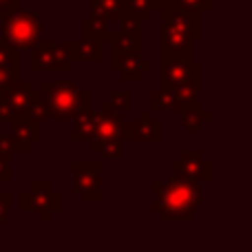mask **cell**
I'll return each instance as SVG.
<instances>
[{
	"label": "cell",
	"mask_w": 252,
	"mask_h": 252,
	"mask_svg": "<svg viewBox=\"0 0 252 252\" xmlns=\"http://www.w3.org/2000/svg\"><path fill=\"white\" fill-rule=\"evenodd\" d=\"M153 201L151 210L159 215L161 221H192L195 213L204 204L201 182L173 173L168 182L151 184Z\"/></svg>",
	"instance_id": "1"
},
{
	"label": "cell",
	"mask_w": 252,
	"mask_h": 252,
	"mask_svg": "<svg viewBox=\"0 0 252 252\" xmlns=\"http://www.w3.org/2000/svg\"><path fill=\"white\" fill-rule=\"evenodd\" d=\"M40 91L44 95L47 115L60 122H71L80 111L91 109V93L71 80H42Z\"/></svg>",
	"instance_id": "2"
},
{
	"label": "cell",
	"mask_w": 252,
	"mask_h": 252,
	"mask_svg": "<svg viewBox=\"0 0 252 252\" xmlns=\"http://www.w3.org/2000/svg\"><path fill=\"white\" fill-rule=\"evenodd\" d=\"M0 25V35L2 42L11 44L18 51H31L33 47H38L42 40V18L33 11L18 7L16 11L7 13L2 18Z\"/></svg>",
	"instance_id": "3"
},
{
	"label": "cell",
	"mask_w": 252,
	"mask_h": 252,
	"mask_svg": "<svg viewBox=\"0 0 252 252\" xmlns=\"http://www.w3.org/2000/svg\"><path fill=\"white\" fill-rule=\"evenodd\" d=\"M71 60V42H49L40 40L38 47L31 49L29 69L33 73H69Z\"/></svg>",
	"instance_id": "4"
},
{
	"label": "cell",
	"mask_w": 252,
	"mask_h": 252,
	"mask_svg": "<svg viewBox=\"0 0 252 252\" xmlns=\"http://www.w3.org/2000/svg\"><path fill=\"white\" fill-rule=\"evenodd\" d=\"M201 71H204L201 62L192 56H164L161 53V89H170L182 82L204 84Z\"/></svg>",
	"instance_id": "5"
},
{
	"label": "cell",
	"mask_w": 252,
	"mask_h": 252,
	"mask_svg": "<svg viewBox=\"0 0 252 252\" xmlns=\"http://www.w3.org/2000/svg\"><path fill=\"white\" fill-rule=\"evenodd\" d=\"M73 190L84 204H100L102 201V166L97 161H73Z\"/></svg>",
	"instance_id": "6"
},
{
	"label": "cell",
	"mask_w": 252,
	"mask_h": 252,
	"mask_svg": "<svg viewBox=\"0 0 252 252\" xmlns=\"http://www.w3.org/2000/svg\"><path fill=\"white\" fill-rule=\"evenodd\" d=\"M20 210L25 213H60L62 195L49 182H31L29 190L20 192Z\"/></svg>",
	"instance_id": "7"
},
{
	"label": "cell",
	"mask_w": 252,
	"mask_h": 252,
	"mask_svg": "<svg viewBox=\"0 0 252 252\" xmlns=\"http://www.w3.org/2000/svg\"><path fill=\"white\" fill-rule=\"evenodd\" d=\"M161 122L153 120L151 111H142L139 120H124L120 122V135L118 137L122 142H159L161 139Z\"/></svg>",
	"instance_id": "8"
},
{
	"label": "cell",
	"mask_w": 252,
	"mask_h": 252,
	"mask_svg": "<svg viewBox=\"0 0 252 252\" xmlns=\"http://www.w3.org/2000/svg\"><path fill=\"white\" fill-rule=\"evenodd\" d=\"M161 18L170 20L173 25H177L182 31H186L195 42H199L204 38V25H201V11L197 9H188V7H179V4H168V7L159 9Z\"/></svg>",
	"instance_id": "9"
},
{
	"label": "cell",
	"mask_w": 252,
	"mask_h": 252,
	"mask_svg": "<svg viewBox=\"0 0 252 252\" xmlns=\"http://www.w3.org/2000/svg\"><path fill=\"white\" fill-rule=\"evenodd\" d=\"M111 69L124 80V82H142V78L153 69V62L135 53H113Z\"/></svg>",
	"instance_id": "10"
},
{
	"label": "cell",
	"mask_w": 252,
	"mask_h": 252,
	"mask_svg": "<svg viewBox=\"0 0 252 252\" xmlns=\"http://www.w3.org/2000/svg\"><path fill=\"white\" fill-rule=\"evenodd\" d=\"M170 170L184 177L197 179L201 184H208L213 177V164L208 159H204L201 151H184L182 159L170 161Z\"/></svg>",
	"instance_id": "11"
},
{
	"label": "cell",
	"mask_w": 252,
	"mask_h": 252,
	"mask_svg": "<svg viewBox=\"0 0 252 252\" xmlns=\"http://www.w3.org/2000/svg\"><path fill=\"white\" fill-rule=\"evenodd\" d=\"M195 40L177 25L161 18V53L164 56H192Z\"/></svg>",
	"instance_id": "12"
},
{
	"label": "cell",
	"mask_w": 252,
	"mask_h": 252,
	"mask_svg": "<svg viewBox=\"0 0 252 252\" xmlns=\"http://www.w3.org/2000/svg\"><path fill=\"white\" fill-rule=\"evenodd\" d=\"M31 95H33V87H31L29 80H16L9 89L2 91V100L9 104V115L7 122H16V120H25V113L29 109V102H31Z\"/></svg>",
	"instance_id": "13"
},
{
	"label": "cell",
	"mask_w": 252,
	"mask_h": 252,
	"mask_svg": "<svg viewBox=\"0 0 252 252\" xmlns=\"http://www.w3.org/2000/svg\"><path fill=\"white\" fill-rule=\"evenodd\" d=\"M120 122H122V113L109 109L102 102L100 111H95V126H93V137L89 144H100L104 139H113L120 135Z\"/></svg>",
	"instance_id": "14"
},
{
	"label": "cell",
	"mask_w": 252,
	"mask_h": 252,
	"mask_svg": "<svg viewBox=\"0 0 252 252\" xmlns=\"http://www.w3.org/2000/svg\"><path fill=\"white\" fill-rule=\"evenodd\" d=\"M113 53H135L142 49V22L124 20L118 29L113 31Z\"/></svg>",
	"instance_id": "15"
},
{
	"label": "cell",
	"mask_w": 252,
	"mask_h": 252,
	"mask_svg": "<svg viewBox=\"0 0 252 252\" xmlns=\"http://www.w3.org/2000/svg\"><path fill=\"white\" fill-rule=\"evenodd\" d=\"M71 60L73 62H100L102 60V40L93 35H82L71 42Z\"/></svg>",
	"instance_id": "16"
},
{
	"label": "cell",
	"mask_w": 252,
	"mask_h": 252,
	"mask_svg": "<svg viewBox=\"0 0 252 252\" xmlns=\"http://www.w3.org/2000/svg\"><path fill=\"white\" fill-rule=\"evenodd\" d=\"M179 113H182V124H184V128H186L188 133H197V130H199L206 122L213 120V115H210L208 111H204L201 100H195V102L184 104L182 109H179Z\"/></svg>",
	"instance_id": "17"
},
{
	"label": "cell",
	"mask_w": 252,
	"mask_h": 252,
	"mask_svg": "<svg viewBox=\"0 0 252 252\" xmlns=\"http://www.w3.org/2000/svg\"><path fill=\"white\" fill-rule=\"evenodd\" d=\"M91 16L109 22V25H122V0H91Z\"/></svg>",
	"instance_id": "18"
},
{
	"label": "cell",
	"mask_w": 252,
	"mask_h": 252,
	"mask_svg": "<svg viewBox=\"0 0 252 252\" xmlns=\"http://www.w3.org/2000/svg\"><path fill=\"white\" fill-rule=\"evenodd\" d=\"M93 126H95V113H93V109L80 111L73 118L71 139H73V142H89V139L93 137Z\"/></svg>",
	"instance_id": "19"
},
{
	"label": "cell",
	"mask_w": 252,
	"mask_h": 252,
	"mask_svg": "<svg viewBox=\"0 0 252 252\" xmlns=\"http://www.w3.org/2000/svg\"><path fill=\"white\" fill-rule=\"evenodd\" d=\"M124 20L130 22H148L153 18V2L151 0H122Z\"/></svg>",
	"instance_id": "20"
},
{
	"label": "cell",
	"mask_w": 252,
	"mask_h": 252,
	"mask_svg": "<svg viewBox=\"0 0 252 252\" xmlns=\"http://www.w3.org/2000/svg\"><path fill=\"white\" fill-rule=\"evenodd\" d=\"M11 126V133L18 135L20 139L29 144H35L42 139V124L31 122V120H16V122H9Z\"/></svg>",
	"instance_id": "21"
},
{
	"label": "cell",
	"mask_w": 252,
	"mask_h": 252,
	"mask_svg": "<svg viewBox=\"0 0 252 252\" xmlns=\"http://www.w3.org/2000/svg\"><path fill=\"white\" fill-rule=\"evenodd\" d=\"M80 31H82V35H93V38H97V40H102V42H104V40H111V38H113L115 27L109 25V22L97 20V18L91 16L89 20L82 22Z\"/></svg>",
	"instance_id": "22"
},
{
	"label": "cell",
	"mask_w": 252,
	"mask_h": 252,
	"mask_svg": "<svg viewBox=\"0 0 252 252\" xmlns=\"http://www.w3.org/2000/svg\"><path fill=\"white\" fill-rule=\"evenodd\" d=\"M168 91L173 93L175 100H177V111H179L184 104H188V102L199 100L201 84L199 82H182V84H175V87H170Z\"/></svg>",
	"instance_id": "23"
},
{
	"label": "cell",
	"mask_w": 252,
	"mask_h": 252,
	"mask_svg": "<svg viewBox=\"0 0 252 252\" xmlns=\"http://www.w3.org/2000/svg\"><path fill=\"white\" fill-rule=\"evenodd\" d=\"M177 111V100L168 89H157L151 93V113H173Z\"/></svg>",
	"instance_id": "24"
},
{
	"label": "cell",
	"mask_w": 252,
	"mask_h": 252,
	"mask_svg": "<svg viewBox=\"0 0 252 252\" xmlns=\"http://www.w3.org/2000/svg\"><path fill=\"white\" fill-rule=\"evenodd\" d=\"M47 118L49 115H47V104H44L42 91H33L31 102H29V109H27V113H25V120H31V122L42 124Z\"/></svg>",
	"instance_id": "25"
},
{
	"label": "cell",
	"mask_w": 252,
	"mask_h": 252,
	"mask_svg": "<svg viewBox=\"0 0 252 252\" xmlns=\"http://www.w3.org/2000/svg\"><path fill=\"white\" fill-rule=\"evenodd\" d=\"M122 139L120 137H113V139H104L100 144H91V151L102 155L104 159H120L122 157Z\"/></svg>",
	"instance_id": "26"
},
{
	"label": "cell",
	"mask_w": 252,
	"mask_h": 252,
	"mask_svg": "<svg viewBox=\"0 0 252 252\" xmlns=\"http://www.w3.org/2000/svg\"><path fill=\"white\" fill-rule=\"evenodd\" d=\"M0 151L9 153V155H11V153H29L31 144L20 139L13 133H2V130H0Z\"/></svg>",
	"instance_id": "27"
},
{
	"label": "cell",
	"mask_w": 252,
	"mask_h": 252,
	"mask_svg": "<svg viewBox=\"0 0 252 252\" xmlns=\"http://www.w3.org/2000/svg\"><path fill=\"white\" fill-rule=\"evenodd\" d=\"M104 104L109 106V109L124 115V113H128L130 106H133V95H130V91H113L109 100H104Z\"/></svg>",
	"instance_id": "28"
},
{
	"label": "cell",
	"mask_w": 252,
	"mask_h": 252,
	"mask_svg": "<svg viewBox=\"0 0 252 252\" xmlns=\"http://www.w3.org/2000/svg\"><path fill=\"white\" fill-rule=\"evenodd\" d=\"M20 56L22 53L18 49L0 40V66H20Z\"/></svg>",
	"instance_id": "29"
},
{
	"label": "cell",
	"mask_w": 252,
	"mask_h": 252,
	"mask_svg": "<svg viewBox=\"0 0 252 252\" xmlns=\"http://www.w3.org/2000/svg\"><path fill=\"white\" fill-rule=\"evenodd\" d=\"M20 80V66H0V93Z\"/></svg>",
	"instance_id": "30"
},
{
	"label": "cell",
	"mask_w": 252,
	"mask_h": 252,
	"mask_svg": "<svg viewBox=\"0 0 252 252\" xmlns=\"http://www.w3.org/2000/svg\"><path fill=\"white\" fill-rule=\"evenodd\" d=\"M0 182H11V155L0 151Z\"/></svg>",
	"instance_id": "31"
},
{
	"label": "cell",
	"mask_w": 252,
	"mask_h": 252,
	"mask_svg": "<svg viewBox=\"0 0 252 252\" xmlns=\"http://www.w3.org/2000/svg\"><path fill=\"white\" fill-rule=\"evenodd\" d=\"M11 213V195L7 190H0V223H4Z\"/></svg>",
	"instance_id": "32"
},
{
	"label": "cell",
	"mask_w": 252,
	"mask_h": 252,
	"mask_svg": "<svg viewBox=\"0 0 252 252\" xmlns=\"http://www.w3.org/2000/svg\"><path fill=\"white\" fill-rule=\"evenodd\" d=\"M179 7H188V9H197V11H208L213 7V0H177Z\"/></svg>",
	"instance_id": "33"
},
{
	"label": "cell",
	"mask_w": 252,
	"mask_h": 252,
	"mask_svg": "<svg viewBox=\"0 0 252 252\" xmlns=\"http://www.w3.org/2000/svg\"><path fill=\"white\" fill-rule=\"evenodd\" d=\"M0 7H2L7 13H11L20 7V0H0Z\"/></svg>",
	"instance_id": "34"
},
{
	"label": "cell",
	"mask_w": 252,
	"mask_h": 252,
	"mask_svg": "<svg viewBox=\"0 0 252 252\" xmlns=\"http://www.w3.org/2000/svg\"><path fill=\"white\" fill-rule=\"evenodd\" d=\"M9 115H11V111H9V104L0 97V122H7Z\"/></svg>",
	"instance_id": "35"
},
{
	"label": "cell",
	"mask_w": 252,
	"mask_h": 252,
	"mask_svg": "<svg viewBox=\"0 0 252 252\" xmlns=\"http://www.w3.org/2000/svg\"><path fill=\"white\" fill-rule=\"evenodd\" d=\"M153 2V9L155 11H159L161 7H168V4H177V0H151Z\"/></svg>",
	"instance_id": "36"
},
{
	"label": "cell",
	"mask_w": 252,
	"mask_h": 252,
	"mask_svg": "<svg viewBox=\"0 0 252 252\" xmlns=\"http://www.w3.org/2000/svg\"><path fill=\"white\" fill-rule=\"evenodd\" d=\"M4 16H7V11H4V9H2V7H0V20H2V18H4Z\"/></svg>",
	"instance_id": "37"
},
{
	"label": "cell",
	"mask_w": 252,
	"mask_h": 252,
	"mask_svg": "<svg viewBox=\"0 0 252 252\" xmlns=\"http://www.w3.org/2000/svg\"><path fill=\"white\" fill-rule=\"evenodd\" d=\"M35 2H58V0H35Z\"/></svg>",
	"instance_id": "38"
}]
</instances>
